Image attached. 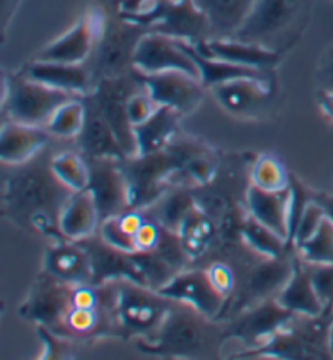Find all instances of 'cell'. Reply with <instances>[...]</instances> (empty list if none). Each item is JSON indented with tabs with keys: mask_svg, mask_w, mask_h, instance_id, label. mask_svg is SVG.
<instances>
[{
	"mask_svg": "<svg viewBox=\"0 0 333 360\" xmlns=\"http://www.w3.org/2000/svg\"><path fill=\"white\" fill-rule=\"evenodd\" d=\"M21 75L47 86L87 96L93 91L94 78L87 63H61L33 59L18 72Z\"/></svg>",
	"mask_w": 333,
	"mask_h": 360,
	"instance_id": "ffe728a7",
	"label": "cell"
},
{
	"mask_svg": "<svg viewBox=\"0 0 333 360\" xmlns=\"http://www.w3.org/2000/svg\"><path fill=\"white\" fill-rule=\"evenodd\" d=\"M289 184H291V176L279 158L260 155L252 164L251 185H256L267 192H279V190L288 188Z\"/></svg>",
	"mask_w": 333,
	"mask_h": 360,
	"instance_id": "836d02e7",
	"label": "cell"
},
{
	"mask_svg": "<svg viewBox=\"0 0 333 360\" xmlns=\"http://www.w3.org/2000/svg\"><path fill=\"white\" fill-rule=\"evenodd\" d=\"M211 320L190 307L174 302L155 335L139 342L142 352L165 357H199L207 352Z\"/></svg>",
	"mask_w": 333,
	"mask_h": 360,
	"instance_id": "277c9868",
	"label": "cell"
},
{
	"mask_svg": "<svg viewBox=\"0 0 333 360\" xmlns=\"http://www.w3.org/2000/svg\"><path fill=\"white\" fill-rule=\"evenodd\" d=\"M211 185L213 184L205 185V187H190V192H192L197 208L218 224V221L228 213V210L234 203H232L225 192L211 187Z\"/></svg>",
	"mask_w": 333,
	"mask_h": 360,
	"instance_id": "74e56055",
	"label": "cell"
},
{
	"mask_svg": "<svg viewBox=\"0 0 333 360\" xmlns=\"http://www.w3.org/2000/svg\"><path fill=\"white\" fill-rule=\"evenodd\" d=\"M4 177V214L26 229L42 236L65 239L59 227L63 205L73 192L62 185L51 169V160L42 151L33 160L10 166Z\"/></svg>",
	"mask_w": 333,
	"mask_h": 360,
	"instance_id": "6da1fadb",
	"label": "cell"
},
{
	"mask_svg": "<svg viewBox=\"0 0 333 360\" xmlns=\"http://www.w3.org/2000/svg\"><path fill=\"white\" fill-rule=\"evenodd\" d=\"M54 139L44 127H33L4 119L0 131V161L4 166L25 164L44 151Z\"/></svg>",
	"mask_w": 333,
	"mask_h": 360,
	"instance_id": "7402d4cb",
	"label": "cell"
},
{
	"mask_svg": "<svg viewBox=\"0 0 333 360\" xmlns=\"http://www.w3.org/2000/svg\"><path fill=\"white\" fill-rule=\"evenodd\" d=\"M314 77L319 88L333 89V42L322 52Z\"/></svg>",
	"mask_w": 333,
	"mask_h": 360,
	"instance_id": "bcb514c9",
	"label": "cell"
},
{
	"mask_svg": "<svg viewBox=\"0 0 333 360\" xmlns=\"http://www.w3.org/2000/svg\"><path fill=\"white\" fill-rule=\"evenodd\" d=\"M279 305L293 311L298 316H317L325 315V307L317 294L313 276H310L309 264L301 260L298 253L293 255V274L282 292L277 295Z\"/></svg>",
	"mask_w": 333,
	"mask_h": 360,
	"instance_id": "cb8c5ba5",
	"label": "cell"
},
{
	"mask_svg": "<svg viewBox=\"0 0 333 360\" xmlns=\"http://www.w3.org/2000/svg\"><path fill=\"white\" fill-rule=\"evenodd\" d=\"M118 2H119V4H120V2H122V0H118Z\"/></svg>",
	"mask_w": 333,
	"mask_h": 360,
	"instance_id": "f5cc1de1",
	"label": "cell"
},
{
	"mask_svg": "<svg viewBox=\"0 0 333 360\" xmlns=\"http://www.w3.org/2000/svg\"><path fill=\"white\" fill-rule=\"evenodd\" d=\"M221 109L237 119H260L270 114L278 96L277 77L236 78L210 89Z\"/></svg>",
	"mask_w": 333,
	"mask_h": 360,
	"instance_id": "30bf717a",
	"label": "cell"
},
{
	"mask_svg": "<svg viewBox=\"0 0 333 360\" xmlns=\"http://www.w3.org/2000/svg\"><path fill=\"white\" fill-rule=\"evenodd\" d=\"M158 292L169 300L190 307L211 321L220 319L228 304V299L213 289L205 269H182L158 289Z\"/></svg>",
	"mask_w": 333,
	"mask_h": 360,
	"instance_id": "7c38bea8",
	"label": "cell"
},
{
	"mask_svg": "<svg viewBox=\"0 0 333 360\" xmlns=\"http://www.w3.org/2000/svg\"><path fill=\"white\" fill-rule=\"evenodd\" d=\"M89 166V185L94 203L99 213V224L103 221L122 214L130 210L129 185L119 161L87 160Z\"/></svg>",
	"mask_w": 333,
	"mask_h": 360,
	"instance_id": "2e32d148",
	"label": "cell"
},
{
	"mask_svg": "<svg viewBox=\"0 0 333 360\" xmlns=\"http://www.w3.org/2000/svg\"><path fill=\"white\" fill-rule=\"evenodd\" d=\"M20 2H21V0H2V28H4V34L7 33L10 20H12V17H15V12H17Z\"/></svg>",
	"mask_w": 333,
	"mask_h": 360,
	"instance_id": "c3c4849f",
	"label": "cell"
},
{
	"mask_svg": "<svg viewBox=\"0 0 333 360\" xmlns=\"http://www.w3.org/2000/svg\"><path fill=\"white\" fill-rule=\"evenodd\" d=\"M98 232H99V237H101L106 243H109L111 247L119 248V250H124L129 253L135 252L134 239L127 237L124 232L119 229V224H118V219H115V216L114 218L103 221L101 224H99Z\"/></svg>",
	"mask_w": 333,
	"mask_h": 360,
	"instance_id": "ee69618b",
	"label": "cell"
},
{
	"mask_svg": "<svg viewBox=\"0 0 333 360\" xmlns=\"http://www.w3.org/2000/svg\"><path fill=\"white\" fill-rule=\"evenodd\" d=\"M161 231H163L161 224H158L155 219L146 218L144 226H142L140 229L137 231V234L134 236L135 252H155L161 239Z\"/></svg>",
	"mask_w": 333,
	"mask_h": 360,
	"instance_id": "f6af8a7d",
	"label": "cell"
},
{
	"mask_svg": "<svg viewBox=\"0 0 333 360\" xmlns=\"http://www.w3.org/2000/svg\"><path fill=\"white\" fill-rule=\"evenodd\" d=\"M44 271L72 285L93 284L92 260L80 242L54 240L46 252Z\"/></svg>",
	"mask_w": 333,
	"mask_h": 360,
	"instance_id": "603a6c76",
	"label": "cell"
},
{
	"mask_svg": "<svg viewBox=\"0 0 333 360\" xmlns=\"http://www.w3.org/2000/svg\"><path fill=\"white\" fill-rule=\"evenodd\" d=\"M51 169L62 185L70 192H82L89 185V166L87 158L77 153H59L51 158Z\"/></svg>",
	"mask_w": 333,
	"mask_h": 360,
	"instance_id": "d6a6232c",
	"label": "cell"
},
{
	"mask_svg": "<svg viewBox=\"0 0 333 360\" xmlns=\"http://www.w3.org/2000/svg\"><path fill=\"white\" fill-rule=\"evenodd\" d=\"M329 351H330V356L333 359V321H332L330 330H329Z\"/></svg>",
	"mask_w": 333,
	"mask_h": 360,
	"instance_id": "816d5d0a",
	"label": "cell"
},
{
	"mask_svg": "<svg viewBox=\"0 0 333 360\" xmlns=\"http://www.w3.org/2000/svg\"><path fill=\"white\" fill-rule=\"evenodd\" d=\"M181 174L190 180V187H205L213 184L218 176V162L213 151L203 143H199L186 160Z\"/></svg>",
	"mask_w": 333,
	"mask_h": 360,
	"instance_id": "8d00e7d4",
	"label": "cell"
},
{
	"mask_svg": "<svg viewBox=\"0 0 333 360\" xmlns=\"http://www.w3.org/2000/svg\"><path fill=\"white\" fill-rule=\"evenodd\" d=\"M146 210H150L151 219H155L158 224H161L165 229L177 232L187 216L197 210V205H195L190 187H174L169 188Z\"/></svg>",
	"mask_w": 333,
	"mask_h": 360,
	"instance_id": "f546056e",
	"label": "cell"
},
{
	"mask_svg": "<svg viewBox=\"0 0 333 360\" xmlns=\"http://www.w3.org/2000/svg\"><path fill=\"white\" fill-rule=\"evenodd\" d=\"M158 108H160V105H158L156 101L151 98V94L146 91L144 84V88L135 91L129 98V101H127V114H129L130 124L134 127L144 124V122H146L156 112Z\"/></svg>",
	"mask_w": 333,
	"mask_h": 360,
	"instance_id": "60d3db41",
	"label": "cell"
},
{
	"mask_svg": "<svg viewBox=\"0 0 333 360\" xmlns=\"http://www.w3.org/2000/svg\"><path fill=\"white\" fill-rule=\"evenodd\" d=\"M84 101V124L77 136V145L87 160H113L122 162L129 160L125 150L120 145L109 122L104 119L101 110L94 104L89 94Z\"/></svg>",
	"mask_w": 333,
	"mask_h": 360,
	"instance_id": "e0dca14e",
	"label": "cell"
},
{
	"mask_svg": "<svg viewBox=\"0 0 333 360\" xmlns=\"http://www.w3.org/2000/svg\"><path fill=\"white\" fill-rule=\"evenodd\" d=\"M106 15L101 34L87 65L93 73L94 84L101 78L122 77L134 72V56L140 39L150 30L125 18L118 0H103Z\"/></svg>",
	"mask_w": 333,
	"mask_h": 360,
	"instance_id": "3957f363",
	"label": "cell"
},
{
	"mask_svg": "<svg viewBox=\"0 0 333 360\" xmlns=\"http://www.w3.org/2000/svg\"><path fill=\"white\" fill-rule=\"evenodd\" d=\"M172 304L158 290L132 281H118L115 319L125 336H140L144 340L155 335Z\"/></svg>",
	"mask_w": 333,
	"mask_h": 360,
	"instance_id": "52a82bcc",
	"label": "cell"
},
{
	"mask_svg": "<svg viewBox=\"0 0 333 360\" xmlns=\"http://www.w3.org/2000/svg\"><path fill=\"white\" fill-rule=\"evenodd\" d=\"M140 88H144L142 73L134 70L122 77L101 78L89 93L129 158L137 156V140L134 125L127 114V101Z\"/></svg>",
	"mask_w": 333,
	"mask_h": 360,
	"instance_id": "ba28073f",
	"label": "cell"
},
{
	"mask_svg": "<svg viewBox=\"0 0 333 360\" xmlns=\"http://www.w3.org/2000/svg\"><path fill=\"white\" fill-rule=\"evenodd\" d=\"M208 18L213 38H232L244 23L256 0H194Z\"/></svg>",
	"mask_w": 333,
	"mask_h": 360,
	"instance_id": "83f0119b",
	"label": "cell"
},
{
	"mask_svg": "<svg viewBox=\"0 0 333 360\" xmlns=\"http://www.w3.org/2000/svg\"><path fill=\"white\" fill-rule=\"evenodd\" d=\"M289 203H291V187L279 190V192H267L256 185H249L246 190V208L249 214L284 237L288 243Z\"/></svg>",
	"mask_w": 333,
	"mask_h": 360,
	"instance_id": "d4e9b609",
	"label": "cell"
},
{
	"mask_svg": "<svg viewBox=\"0 0 333 360\" xmlns=\"http://www.w3.org/2000/svg\"><path fill=\"white\" fill-rule=\"evenodd\" d=\"M72 284L44 271L20 309V315L61 335L63 319L72 305Z\"/></svg>",
	"mask_w": 333,
	"mask_h": 360,
	"instance_id": "4fadbf2b",
	"label": "cell"
},
{
	"mask_svg": "<svg viewBox=\"0 0 333 360\" xmlns=\"http://www.w3.org/2000/svg\"><path fill=\"white\" fill-rule=\"evenodd\" d=\"M313 195V198L315 201H319V203L324 206L325 213L329 214V218H332L333 221V197H330V195H325V193H310Z\"/></svg>",
	"mask_w": 333,
	"mask_h": 360,
	"instance_id": "681fc988",
	"label": "cell"
},
{
	"mask_svg": "<svg viewBox=\"0 0 333 360\" xmlns=\"http://www.w3.org/2000/svg\"><path fill=\"white\" fill-rule=\"evenodd\" d=\"M104 15V5H94L67 33L42 47L34 59L61 63H87L92 59L98 38L101 34Z\"/></svg>",
	"mask_w": 333,
	"mask_h": 360,
	"instance_id": "8fae6325",
	"label": "cell"
},
{
	"mask_svg": "<svg viewBox=\"0 0 333 360\" xmlns=\"http://www.w3.org/2000/svg\"><path fill=\"white\" fill-rule=\"evenodd\" d=\"M177 234L190 260H199L218 242V224L197 208L182 222Z\"/></svg>",
	"mask_w": 333,
	"mask_h": 360,
	"instance_id": "4dcf8cb0",
	"label": "cell"
},
{
	"mask_svg": "<svg viewBox=\"0 0 333 360\" xmlns=\"http://www.w3.org/2000/svg\"><path fill=\"white\" fill-rule=\"evenodd\" d=\"M213 289L225 299H231L236 289V274L228 263L225 262H213L205 269Z\"/></svg>",
	"mask_w": 333,
	"mask_h": 360,
	"instance_id": "b9f144b4",
	"label": "cell"
},
{
	"mask_svg": "<svg viewBox=\"0 0 333 360\" xmlns=\"http://www.w3.org/2000/svg\"><path fill=\"white\" fill-rule=\"evenodd\" d=\"M75 98L83 96H75L72 93L30 80L21 73L7 75V72H4L2 115L7 120L46 129L52 114L62 104Z\"/></svg>",
	"mask_w": 333,
	"mask_h": 360,
	"instance_id": "8992f818",
	"label": "cell"
},
{
	"mask_svg": "<svg viewBox=\"0 0 333 360\" xmlns=\"http://www.w3.org/2000/svg\"><path fill=\"white\" fill-rule=\"evenodd\" d=\"M134 67L140 73H161L169 70L186 72L200 80V72L182 41L160 33H146L140 39L134 56Z\"/></svg>",
	"mask_w": 333,
	"mask_h": 360,
	"instance_id": "9a60e30c",
	"label": "cell"
},
{
	"mask_svg": "<svg viewBox=\"0 0 333 360\" xmlns=\"http://www.w3.org/2000/svg\"><path fill=\"white\" fill-rule=\"evenodd\" d=\"M313 7L314 0H256L232 38L284 56L303 39Z\"/></svg>",
	"mask_w": 333,
	"mask_h": 360,
	"instance_id": "7a4b0ae2",
	"label": "cell"
},
{
	"mask_svg": "<svg viewBox=\"0 0 333 360\" xmlns=\"http://www.w3.org/2000/svg\"><path fill=\"white\" fill-rule=\"evenodd\" d=\"M146 2H150V0H122V2H120V10H122V12H137V10L144 7Z\"/></svg>",
	"mask_w": 333,
	"mask_h": 360,
	"instance_id": "f907efd6",
	"label": "cell"
},
{
	"mask_svg": "<svg viewBox=\"0 0 333 360\" xmlns=\"http://www.w3.org/2000/svg\"><path fill=\"white\" fill-rule=\"evenodd\" d=\"M125 18L146 26L151 33L199 44L213 38L208 18L194 0H150L137 12H122Z\"/></svg>",
	"mask_w": 333,
	"mask_h": 360,
	"instance_id": "5b68a950",
	"label": "cell"
},
{
	"mask_svg": "<svg viewBox=\"0 0 333 360\" xmlns=\"http://www.w3.org/2000/svg\"><path fill=\"white\" fill-rule=\"evenodd\" d=\"M327 216L324 206H322L319 201H315L310 195V201L306 206L303 216H301V221L298 227H296V232L293 236L291 245L298 247L299 243H303L304 240H308L309 237H313L315 234V231L319 229L322 219Z\"/></svg>",
	"mask_w": 333,
	"mask_h": 360,
	"instance_id": "f35d334b",
	"label": "cell"
},
{
	"mask_svg": "<svg viewBox=\"0 0 333 360\" xmlns=\"http://www.w3.org/2000/svg\"><path fill=\"white\" fill-rule=\"evenodd\" d=\"M87 248L93 269V284H108L114 281H132L145 285V279L137 264L134 253L111 247L101 237H89L80 242ZM146 288V285H145Z\"/></svg>",
	"mask_w": 333,
	"mask_h": 360,
	"instance_id": "d6986e66",
	"label": "cell"
},
{
	"mask_svg": "<svg viewBox=\"0 0 333 360\" xmlns=\"http://www.w3.org/2000/svg\"><path fill=\"white\" fill-rule=\"evenodd\" d=\"M294 250L308 264H333V221L329 214L322 219L315 234Z\"/></svg>",
	"mask_w": 333,
	"mask_h": 360,
	"instance_id": "e575fe53",
	"label": "cell"
},
{
	"mask_svg": "<svg viewBox=\"0 0 333 360\" xmlns=\"http://www.w3.org/2000/svg\"><path fill=\"white\" fill-rule=\"evenodd\" d=\"M293 274V253L283 257L263 258V262L256 264L247 273L242 294L237 299V307L242 310L263 302L275 299L288 284Z\"/></svg>",
	"mask_w": 333,
	"mask_h": 360,
	"instance_id": "ac0fdd59",
	"label": "cell"
},
{
	"mask_svg": "<svg viewBox=\"0 0 333 360\" xmlns=\"http://www.w3.org/2000/svg\"><path fill=\"white\" fill-rule=\"evenodd\" d=\"M84 124V101L75 98L62 104L47 122L46 130L56 139L72 140L80 135Z\"/></svg>",
	"mask_w": 333,
	"mask_h": 360,
	"instance_id": "d590c367",
	"label": "cell"
},
{
	"mask_svg": "<svg viewBox=\"0 0 333 360\" xmlns=\"http://www.w3.org/2000/svg\"><path fill=\"white\" fill-rule=\"evenodd\" d=\"M192 46L205 57L260 70H275L283 60V54L234 38H211Z\"/></svg>",
	"mask_w": 333,
	"mask_h": 360,
	"instance_id": "44dd1931",
	"label": "cell"
},
{
	"mask_svg": "<svg viewBox=\"0 0 333 360\" xmlns=\"http://www.w3.org/2000/svg\"><path fill=\"white\" fill-rule=\"evenodd\" d=\"M317 104H319L325 117L333 122V89L319 88V91H317Z\"/></svg>",
	"mask_w": 333,
	"mask_h": 360,
	"instance_id": "7dc6e473",
	"label": "cell"
},
{
	"mask_svg": "<svg viewBox=\"0 0 333 360\" xmlns=\"http://www.w3.org/2000/svg\"><path fill=\"white\" fill-rule=\"evenodd\" d=\"M184 47H186L187 52L192 56L200 72V82L203 83V86L207 89H211L218 86L221 83L236 80V78H268L275 77V70H260V68H252V67H242L236 65V63H230L225 60L211 59V57H205L200 54V52L195 49L192 44L182 41Z\"/></svg>",
	"mask_w": 333,
	"mask_h": 360,
	"instance_id": "f1b7e54d",
	"label": "cell"
},
{
	"mask_svg": "<svg viewBox=\"0 0 333 360\" xmlns=\"http://www.w3.org/2000/svg\"><path fill=\"white\" fill-rule=\"evenodd\" d=\"M38 335L44 342V349H42L41 359H67L70 357L67 352H70L68 349V342L65 336H61L54 333L49 328L38 325Z\"/></svg>",
	"mask_w": 333,
	"mask_h": 360,
	"instance_id": "7bdbcfd3",
	"label": "cell"
},
{
	"mask_svg": "<svg viewBox=\"0 0 333 360\" xmlns=\"http://www.w3.org/2000/svg\"><path fill=\"white\" fill-rule=\"evenodd\" d=\"M182 115L171 108L160 105L156 112L144 124L134 127L137 140V156L160 153L179 136V120Z\"/></svg>",
	"mask_w": 333,
	"mask_h": 360,
	"instance_id": "4316f807",
	"label": "cell"
},
{
	"mask_svg": "<svg viewBox=\"0 0 333 360\" xmlns=\"http://www.w3.org/2000/svg\"><path fill=\"white\" fill-rule=\"evenodd\" d=\"M242 239L244 245L249 250L256 252L262 258H277L289 253L288 240L277 234L270 227L262 224L260 221L253 219L251 214H247L244 229H242Z\"/></svg>",
	"mask_w": 333,
	"mask_h": 360,
	"instance_id": "1f68e13d",
	"label": "cell"
},
{
	"mask_svg": "<svg viewBox=\"0 0 333 360\" xmlns=\"http://www.w3.org/2000/svg\"><path fill=\"white\" fill-rule=\"evenodd\" d=\"M142 80L158 105L171 108L182 117L200 108L207 91L199 78L181 70L148 73V75L142 73Z\"/></svg>",
	"mask_w": 333,
	"mask_h": 360,
	"instance_id": "5bb4252c",
	"label": "cell"
},
{
	"mask_svg": "<svg viewBox=\"0 0 333 360\" xmlns=\"http://www.w3.org/2000/svg\"><path fill=\"white\" fill-rule=\"evenodd\" d=\"M59 227L67 240L83 242L99 231V213L89 190L73 192L63 205Z\"/></svg>",
	"mask_w": 333,
	"mask_h": 360,
	"instance_id": "484cf974",
	"label": "cell"
},
{
	"mask_svg": "<svg viewBox=\"0 0 333 360\" xmlns=\"http://www.w3.org/2000/svg\"><path fill=\"white\" fill-rule=\"evenodd\" d=\"M317 294L325 307V316L333 314V264H309Z\"/></svg>",
	"mask_w": 333,
	"mask_h": 360,
	"instance_id": "ab89813d",
	"label": "cell"
},
{
	"mask_svg": "<svg viewBox=\"0 0 333 360\" xmlns=\"http://www.w3.org/2000/svg\"><path fill=\"white\" fill-rule=\"evenodd\" d=\"M294 316L298 315L279 305L277 297L267 299L241 310V314L221 333V340L239 341L247 349L246 352L257 351L268 346L275 336L293 321Z\"/></svg>",
	"mask_w": 333,
	"mask_h": 360,
	"instance_id": "9c48e42d",
	"label": "cell"
}]
</instances>
